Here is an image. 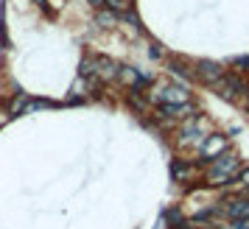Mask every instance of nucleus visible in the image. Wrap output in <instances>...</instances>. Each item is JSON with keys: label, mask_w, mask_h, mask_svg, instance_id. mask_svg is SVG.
Here are the masks:
<instances>
[{"label": "nucleus", "mask_w": 249, "mask_h": 229, "mask_svg": "<svg viewBox=\"0 0 249 229\" xmlns=\"http://www.w3.org/2000/svg\"><path fill=\"white\" fill-rule=\"evenodd\" d=\"M207 137H210V123L204 117H199V114H191V117H185L179 123V143L196 148V154H199V148L204 146Z\"/></svg>", "instance_id": "1"}, {"label": "nucleus", "mask_w": 249, "mask_h": 229, "mask_svg": "<svg viewBox=\"0 0 249 229\" xmlns=\"http://www.w3.org/2000/svg\"><path fill=\"white\" fill-rule=\"evenodd\" d=\"M238 157L235 154H218L215 160H210L207 171H204V179L210 184H227L230 179H235L238 173Z\"/></svg>", "instance_id": "2"}, {"label": "nucleus", "mask_w": 249, "mask_h": 229, "mask_svg": "<svg viewBox=\"0 0 249 229\" xmlns=\"http://www.w3.org/2000/svg\"><path fill=\"white\" fill-rule=\"evenodd\" d=\"M148 101L160 103V106H165V103H191V92L182 84H154L148 90Z\"/></svg>", "instance_id": "3"}, {"label": "nucleus", "mask_w": 249, "mask_h": 229, "mask_svg": "<svg viewBox=\"0 0 249 229\" xmlns=\"http://www.w3.org/2000/svg\"><path fill=\"white\" fill-rule=\"evenodd\" d=\"M121 67L115 65L112 59H104V56H90L81 62V76L87 79H98V81H112L118 79Z\"/></svg>", "instance_id": "4"}, {"label": "nucleus", "mask_w": 249, "mask_h": 229, "mask_svg": "<svg viewBox=\"0 0 249 229\" xmlns=\"http://www.w3.org/2000/svg\"><path fill=\"white\" fill-rule=\"evenodd\" d=\"M213 90L218 92L221 98H227V101H235V98H238V92H244V90H247V84H244V81L238 79V76H230V73H227L224 79L218 81V84H213Z\"/></svg>", "instance_id": "5"}, {"label": "nucleus", "mask_w": 249, "mask_h": 229, "mask_svg": "<svg viewBox=\"0 0 249 229\" xmlns=\"http://www.w3.org/2000/svg\"><path fill=\"white\" fill-rule=\"evenodd\" d=\"M199 67V79L207 84V87H213V84H218V81L227 76L224 65H218V62H210V59H204V62H199L196 65Z\"/></svg>", "instance_id": "6"}, {"label": "nucleus", "mask_w": 249, "mask_h": 229, "mask_svg": "<svg viewBox=\"0 0 249 229\" xmlns=\"http://www.w3.org/2000/svg\"><path fill=\"white\" fill-rule=\"evenodd\" d=\"M221 215L227 221H238V218H249V198H232L221 204Z\"/></svg>", "instance_id": "7"}, {"label": "nucleus", "mask_w": 249, "mask_h": 229, "mask_svg": "<svg viewBox=\"0 0 249 229\" xmlns=\"http://www.w3.org/2000/svg\"><path fill=\"white\" fill-rule=\"evenodd\" d=\"M224 148H227V137L210 134V137L204 140V146L199 148V157H202V160H215L218 154H224Z\"/></svg>", "instance_id": "8"}, {"label": "nucleus", "mask_w": 249, "mask_h": 229, "mask_svg": "<svg viewBox=\"0 0 249 229\" xmlns=\"http://www.w3.org/2000/svg\"><path fill=\"white\" fill-rule=\"evenodd\" d=\"M118 81L126 84V87H132V90H140V87H146V84H148V76H143V73L135 70V67H121Z\"/></svg>", "instance_id": "9"}, {"label": "nucleus", "mask_w": 249, "mask_h": 229, "mask_svg": "<svg viewBox=\"0 0 249 229\" xmlns=\"http://www.w3.org/2000/svg\"><path fill=\"white\" fill-rule=\"evenodd\" d=\"M162 109V117H171V120H185V117H191L193 114V103H165V106H160Z\"/></svg>", "instance_id": "10"}, {"label": "nucleus", "mask_w": 249, "mask_h": 229, "mask_svg": "<svg viewBox=\"0 0 249 229\" xmlns=\"http://www.w3.org/2000/svg\"><path fill=\"white\" fill-rule=\"evenodd\" d=\"M171 173H174V179L177 182H193L196 176H199V168L196 165H191V162H174V168H171Z\"/></svg>", "instance_id": "11"}, {"label": "nucleus", "mask_w": 249, "mask_h": 229, "mask_svg": "<svg viewBox=\"0 0 249 229\" xmlns=\"http://www.w3.org/2000/svg\"><path fill=\"white\" fill-rule=\"evenodd\" d=\"M42 106H48L45 101H28L25 95H20V98H14L12 101V109L9 112L12 114H23V112H31V109H42Z\"/></svg>", "instance_id": "12"}, {"label": "nucleus", "mask_w": 249, "mask_h": 229, "mask_svg": "<svg viewBox=\"0 0 249 229\" xmlns=\"http://www.w3.org/2000/svg\"><path fill=\"white\" fill-rule=\"evenodd\" d=\"M90 90H92V81H87V76H79V81L73 84V95L81 98V95H87Z\"/></svg>", "instance_id": "13"}, {"label": "nucleus", "mask_w": 249, "mask_h": 229, "mask_svg": "<svg viewBox=\"0 0 249 229\" xmlns=\"http://www.w3.org/2000/svg\"><path fill=\"white\" fill-rule=\"evenodd\" d=\"M129 6H132V0H107V9L115 14H124L129 12Z\"/></svg>", "instance_id": "14"}, {"label": "nucleus", "mask_w": 249, "mask_h": 229, "mask_svg": "<svg viewBox=\"0 0 249 229\" xmlns=\"http://www.w3.org/2000/svg\"><path fill=\"white\" fill-rule=\"evenodd\" d=\"M115 20H118V14H115V12H101V14H98V23L107 25V28H112Z\"/></svg>", "instance_id": "15"}, {"label": "nucleus", "mask_w": 249, "mask_h": 229, "mask_svg": "<svg viewBox=\"0 0 249 229\" xmlns=\"http://www.w3.org/2000/svg\"><path fill=\"white\" fill-rule=\"evenodd\" d=\"M241 184H244V187H249V168H247V171H241Z\"/></svg>", "instance_id": "16"}, {"label": "nucleus", "mask_w": 249, "mask_h": 229, "mask_svg": "<svg viewBox=\"0 0 249 229\" xmlns=\"http://www.w3.org/2000/svg\"><path fill=\"white\" fill-rule=\"evenodd\" d=\"M62 3L65 0H51V9H62Z\"/></svg>", "instance_id": "17"}, {"label": "nucleus", "mask_w": 249, "mask_h": 229, "mask_svg": "<svg viewBox=\"0 0 249 229\" xmlns=\"http://www.w3.org/2000/svg\"><path fill=\"white\" fill-rule=\"evenodd\" d=\"M213 229H218V227H213Z\"/></svg>", "instance_id": "18"}]
</instances>
